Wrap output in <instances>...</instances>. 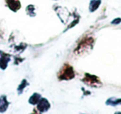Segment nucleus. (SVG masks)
Listing matches in <instances>:
<instances>
[{
    "label": "nucleus",
    "instance_id": "423d86ee",
    "mask_svg": "<svg viewBox=\"0 0 121 114\" xmlns=\"http://www.w3.org/2000/svg\"><path fill=\"white\" fill-rule=\"evenodd\" d=\"M5 4L7 7L14 13L17 12L22 7L20 0H5Z\"/></svg>",
    "mask_w": 121,
    "mask_h": 114
},
{
    "label": "nucleus",
    "instance_id": "1a4fd4ad",
    "mask_svg": "<svg viewBox=\"0 0 121 114\" xmlns=\"http://www.w3.org/2000/svg\"><path fill=\"white\" fill-rule=\"evenodd\" d=\"M105 104L107 106H112V107H116V106L121 105V98H117V97H110V98L106 100Z\"/></svg>",
    "mask_w": 121,
    "mask_h": 114
},
{
    "label": "nucleus",
    "instance_id": "6e6552de",
    "mask_svg": "<svg viewBox=\"0 0 121 114\" xmlns=\"http://www.w3.org/2000/svg\"><path fill=\"white\" fill-rule=\"evenodd\" d=\"M101 4V0H91L89 4V11L91 13H94L96 11Z\"/></svg>",
    "mask_w": 121,
    "mask_h": 114
},
{
    "label": "nucleus",
    "instance_id": "39448f33",
    "mask_svg": "<svg viewBox=\"0 0 121 114\" xmlns=\"http://www.w3.org/2000/svg\"><path fill=\"white\" fill-rule=\"evenodd\" d=\"M11 61V55L0 50V68L5 70L8 67V64Z\"/></svg>",
    "mask_w": 121,
    "mask_h": 114
},
{
    "label": "nucleus",
    "instance_id": "ddd939ff",
    "mask_svg": "<svg viewBox=\"0 0 121 114\" xmlns=\"http://www.w3.org/2000/svg\"><path fill=\"white\" fill-rule=\"evenodd\" d=\"M27 47V44L25 43H21L19 45H17L14 47V51L17 53H21L24 50L26 49V48Z\"/></svg>",
    "mask_w": 121,
    "mask_h": 114
},
{
    "label": "nucleus",
    "instance_id": "dca6fc26",
    "mask_svg": "<svg viewBox=\"0 0 121 114\" xmlns=\"http://www.w3.org/2000/svg\"><path fill=\"white\" fill-rule=\"evenodd\" d=\"M120 23H121V18H117V19L112 20L111 24H119Z\"/></svg>",
    "mask_w": 121,
    "mask_h": 114
},
{
    "label": "nucleus",
    "instance_id": "2eb2a0df",
    "mask_svg": "<svg viewBox=\"0 0 121 114\" xmlns=\"http://www.w3.org/2000/svg\"><path fill=\"white\" fill-rule=\"evenodd\" d=\"M24 59L25 58H22L20 56H15V57H14V64H15V65H18L19 63L23 62Z\"/></svg>",
    "mask_w": 121,
    "mask_h": 114
},
{
    "label": "nucleus",
    "instance_id": "4468645a",
    "mask_svg": "<svg viewBox=\"0 0 121 114\" xmlns=\"http://www.w3.org/2000/svg\"><path fill=\"white\" fill-rule=\"evenodd\" d=\"M80 18H81V17H80L79 14H77V16H75L74 20H73L72 22H71V24H70V25H68V26H67V28H66L64 30V33H65V32H66V31H67L68 29H71V28H73V27H74V26H76V24H77L78 23H79V21H80Z\"/></svg>",
    "mask_w": 121,
    "mask_h": 114
},
{
    "label": "nucleus",
    "instance_id": "f8f14e48",
    "mask_svg": "<svg viewBox=\"0 0 121 114\" xmlns=\"http://www.w3.org/2000/svg\"><path fill=\"white\" fill-rule=\"evenodd\" d=\"M36 9L35 6L32 5V4H29V5L27 6L26 8V13L28 16L30 17H35L36 16V12H35Z\"/></svg>",
    "mask_w": 121,
    "mask_h": 114
},
{
    "label": "nucleus",
    "instance_id": "f03ea898",
    "mask_svg": "<svg viewBox=\"0 0 121 114\" xmlns=\"http://www.w3.org/2000/svg\"><path fill=\"white\" fill-rule=\"evenodd\" d=\"M76 77V72L72 66L65 63L57 73V79L59 81H69Z\"/></svg>",
    "mask_w": 121,
    "mask_h": 114
},
{
    "label": "nucleus",
    "instance_id": "9d476101",
    "mask_svg": "<svg viewBox=\"0 0 121 114\" xmlns=\"http://www.w3.org/2000/svg\"><path fill=\"white\" fill-rule=\"evenodd\" d=\"M42 98V96L41 94L37 93V92H34L28 99V102L31 105H37V102L40 101V99Z\"/></svg>",
    "mask_w": 121,
    "mask_h": 114
},
{
    "label": "nucleus",
    "instance_id": "20e7f679",
    "mask_svg": "<svg viewBox=\"0 0 121 114\" xmlns=\"http://www.w3.org/2000/svg\"><path fill=\"white\" fill-rule=\"evenodd\" d=\"M50 102L45 97H42L37 104V109L38 110V112H40V113H43V112H47L50 109Z\"/></svg>",
    "mask_w": 121,
    "mask_h": 114
},
{
    "label": "nucleus",
    "instance_id": "0eeeda50",
    "mask_svg": "<svg viewBox=\"0 0 121 114\" xmlns=\"http://www.w3.org/2000/svg\"><path fill=\"white\" fill-rule=\"evenodd\" d=\"M10 102L8 101L7 96L6 95H1L0 96V112H5L7 109L9 108V106Z\"/></svg>",
    "mask_w": 121,
    "mask_h": 114
},
{
    "label": "nucleus",
    "instance_id": "7ed1b4c3",
    "mask_svg": "<svg viewBox=\"0 0 121 114\" xmlns=\"http://www.w3.org/2000/svg\"><path fill=\"white\" fill-rule=\"evenodd\" d=\"M81 81L86 85L89 86L91 87H94V88H99V87H102L103 85L99 77H97L96 75L88 73V72L85 73L84 77L81 79Z\"/></svg>",
    "mask_w": 121,
    "mask_h": 114
},
{
    "label": "nucleus",
    "instance_id": "9b49d317",
    "mask_svg": "<svg viewBox=\"0 0 121 114\" xmlns=\"http://www.w3.org/2000/svg\"><path fill=\"white\" fill-rule=\"evenodd\" d=\"M28 85H29V83H28V82H27V79H22L21 83L19 84L18 87H17V94H18V95H21V94L23 92L24 89H25Z\"/></svg>",
    "mask_w": 121,
    "mask_h": 114
},
{
    "label": "nucleus",
    "instance_id": "f257e3e1",
    "mask_svg": "<svg viewBox=\"0 0 121 114\" xmlns=\"http://www.w3.org/2000/svg\"><path fill=\"white\" fill-rule=\"evenodd\" d=\"M95 43V39L92 37H85L81 39V41H80L78 43L77 46L75 48L74 53L81 55L85 52H89V50L92 49V48L94 47Z\"/></svg>",
    "mask_w": 121,
    "mask_h": 114
}]
</instances>
